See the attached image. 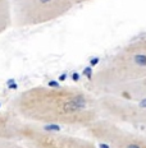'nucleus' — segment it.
<instances>
[{"label":"nucleus","instance_id":"nucleus-1","mask_svg":"<svg viewBox=\"0 0 146 148\" xmlns=\"http://www.w3.org/2000/svg\"><path fill=\"white\" fill-rule=\"evenodd\" d=\"M10 110L39 125H64L86 129L101 118L99 96L77 87L36 86L13 98Z\"/></svg>","mask_w":146,"mask_h":148},{"label":"nucleus","instance_id":"nucleus-5","mask_svg":"<svg viewBox=\"0 0 146 148\" xmlns=\"http://www.w3.org/2000/svg\"><path fill=\"white\" fill-rule=\"evenodd\" d=\"M99 148H146V135L101 116L85 129Z\"/></svg>","mask_w":146,"mask_h":148},{"label":"nucleus","instance_id":"nucleus-8","mask_svg":"<svg viewBox=\"0 0 146 148\" xmlns=\"http://www.w3.org/2000/svg\"><path fill=\"white\" fill-rule=\"evenodd\" d=\"M0 148H30L27 146H22L21 142L7 139V138H0Z\"/></svg>","mask_w":146,"mask_h":148},{"label":"nucleus","instance_id":"nucleus-4","mask_svg":"<svg viewBox=\"0 0 146 148\" xmlns=\"http://www.w3.org/2000/svg\"><path fill=\"white\" fill-rule=\"evenodd\" d=\"M89 1L91 0H10L13 24L35 27L50 23Z\"/></svg>","mask_w":146,"mask_h":148},{"label":"nucleus","instance_id":"nucleus-2","mask_svg":"<svg viewBox=\"0 0 146 148\" xmlns=\"http://www.w3.org/2000/svg\"><path fill=\"white\" fill-rule=\"evenodd\" d=\"M146 79V38L136 40L105 60L89 79V91L110 96L122 86Z\"/></svg>","mask_w":146,"mask_h":148},{"label":"nucleus","instance_id":"nucleus-7","mask_svg":"<svg viewBox=\"0 0 146 148\" xmlns=\"http://www.w3.org/2000/svg\"><path fill=\"white\" fill-rule=\"evenodd\" d=\"M13 24L10 0H0V35L9 29Z\"/></svg>","mask_w":146,"mask_h":148},{"label":"nucleus","instance_id":"nucleus-3","mask_svg":"<svg viewBox=\"0 0 146 148\" xmlns=\"http://www.w3.org/2000/svg\"><path fill=\"white\" fill-rule=\"evenodd\" d=\"M0 138L26 143L30 148H99L91 139L46 129L23 120L12 110L0 112Z\"/></svg>","mask_w":146,"mask_h":148},{"label":"nucleus","instance_id":"nucleus-6","mask_svg":"<svg viewBox=\"0 0 146 148\" xmlns=\"http://www.w3.org/2000/svg\"><path fill=\"white\" fill-rule=\"evenodd\" d=\"M101 115L119 124H128L146 135V105H136L111 96H99Z\"/></svg>","mask_w":146,"mask_h":148}]
</instances>
